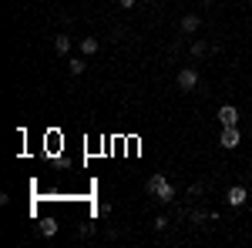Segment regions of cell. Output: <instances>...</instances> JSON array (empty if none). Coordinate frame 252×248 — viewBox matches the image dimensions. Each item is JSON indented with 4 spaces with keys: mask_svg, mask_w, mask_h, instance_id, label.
<instances>
[{
    "mask_svg": "<svg viewBox=\"0 0 252 248\" xmlns=\"http://www.w3.org/2000/svg\"><path fill=\"white\" fill-rule=\"evenodd\" d=\"M148 194H155V201H161V205H168V201H175V198H178L175 185L161 171H155L152 178H148Z\"/></svg>",
    "mask_w": 252,
    "mask_h": 248,
    "instance_id": "obj_1",
    "label": "cell"
},
{
    "mask_svg": "<svg viewBox=\"0 0 252 248\" xmlns=\"http://www.w3.org/2000/svg\"><path fill=\"white\" fill-rule=\"evenodd\" d=\"M219 144H222L225 151H235V148L242 144V134H239V124H235V128H222V134H219Z\"/></svg>",
    "mask_w": 252,
    "mask_h": 248,
    "instance_id": "obj_2",
    "label": "cell"
},
{
    "mask_svg": "<svg viewBox=\"0 0 252 248\" xmlns=\"http://www.w3.org/2000/svg\"><path fill=\"white\" fill-rule=\"evenodd\" d=\"M175 84H178L182 91H195V87H198V74H195L192 67H182L178 77H175Z\"/></svg>",
    "mask_w": 252,
    "mask_h": 248,
    "instance_id": "obj_3",
    "label": "cell"
},
{
    "mask_svg": "<svg viewBox=\"0 0 252 248\" xmlns=\"http://www.w3.org/2000/svg\"><path fill=\"white\" fill-rule=\"evenodd\" d=\"M219 121H222V128H235L239 124V108L235 104H222L219 108Z\"/></svg>",
    "mask_w": 252,
    "mask_h": 248,
    "instance_id": "obj_4",
    "label": "cell"
},
{
    "mask_svg": "<svg viewBox=\"0 0 252 248\" xmlns=\"http://www.w3.org/2000/svg\"><path fill=\"white\" fill-rule=\"evenodd\" d=\"M198 27H202V17H198V14H185V17H182V24H178V30H182L185 37L198 34Z\"/></svg>",
    "mask_w": 252,
    "mask_h": 248,
    "instance_id": "obj_5",
    "label": "cell"
},
{
    "mask_svg": "<svg viewBox=\"0 0 252 248\" xmlns=\"http://www.w3.org/2000/svg\"><path fill=\"white\" fill-rule=\"evenodd\" d=\"M225 201H229L232 208H242V205L249 201V191L242 188V185H232V188H229V194H225Z\"/></svg>",
    "mask_w": 252,
    "mask_h": 248,
    "instance_id": "obj_6",
    "label": "cell"
},
{
    "mask_svg": "<svg viewBox=\"0 0 252 248\" xmlns=\"http://www.w3.org/2000/svg\"><path fill=\"white\" fill-rule=\"evenodd\" d=\"M97 51H101V40L97 37H81V54H84V57H91Z\"/></svg>",
    "mask_w": 252,
    "mask_h": 248,
    "instance_id": "obj_7",
    "label": "cell"
},
{
    "mask_svg": "<svg viewBox=\"0 0 252 248\" xmlns=\"http://www.w3.org/2000/svg\"><path fill=\"white\" fill-rule=\"evenodd\" d=\"M54 51H58V54H71V37H67V34H58V37H54Z\"/></svg>",
    "mask_w": 252,
    "mask_h": 248,
    "instance_id": "obj_8",
    "label": "cell"
},
{
    "mask_svg": "<svg viewBox=\"0 0 252 248\" xmlns=\"http://www.w3.org/2000/svg\"><path fill=\"white\" fill-rule=\"evenodd\" d=\"M84 67H88V64H84V57H71V60H67V71H71L74 77L84 74Z\"/></svg>",
    "mask_w": 252,
    "mask_h": 248,
    "instance_id": "obj_9",
    "label": "cell"
},
{
    "mask_svg": "<svg viewBox=\"0 0 252 248\" xmlns=\"http://www.w3.org/2000/svg\"><path fill=\"white\" fill-rule=\"evenodd\" d=\"M54 231H58V221L54 218H44L40 221V235H54Z\"/></svg>",
    "mask_w": 252,
    "mask_h": 248,
    "instance_id": "obj_10",
    "label": "cell"
},
{
    "mask_svg": "<svg viewBox=\"0 0 252 248\" xmlns=\"http://www.w3.org/2000/svg\"><path fill=\"white\" fill-rule=\"evenodd\" d=\"M205 51H209L205 40H195V44H192V57H205Z\"/></svg>",
    "mask_w": 252,
    "mask_h": 248,
    "instance_id": "obj_11",
    "label": "cell"
},
{
    "mask_svg": "<svg viewBox=\"0 0 252 248\" xmlns=\"http://www.w3.org/2000/svg\"><path fill=\"white\" fill-rule=\"evenodd\" d=\"M205 218H215V211H209V215H205V211H192V221H195V225H202Z\"/></svg>",
    "mask_w": 252,
    "mask_h": 248,
    "instance_id": "obj_12",
    "label": "cell"
},
{
    "mask_svg": "<svg viewBox=\"0 0 252 248\" xmlns=\"http://www.w3.org/2000/svg\"><path fill=\"white\" fill-rule=\"evenodd\" d=\"M155 228H158V231L168 228V218H165V215H158V218H155Z\"/></svg>",
    "mask_w": 252,
    "mask_h": 248,
    "instance_id": "obj_13",
    "label": "cell"
},
{
    "mask_svg": "<svg viewBox=\"0 0 252 248\" xmlns=\"http://www.w3.org/2000/svg\"><path fill=\"white\" fill-rule=\"evenodd\" d=\"M118 3H121V7H125V10H131V7H135L138 0H118Z\"/></svg>",
    "mask_w": 252,
    "mask_h": 248,
    "instance_id": "obj_14",
    "label": "cell"
}]
</instances>
